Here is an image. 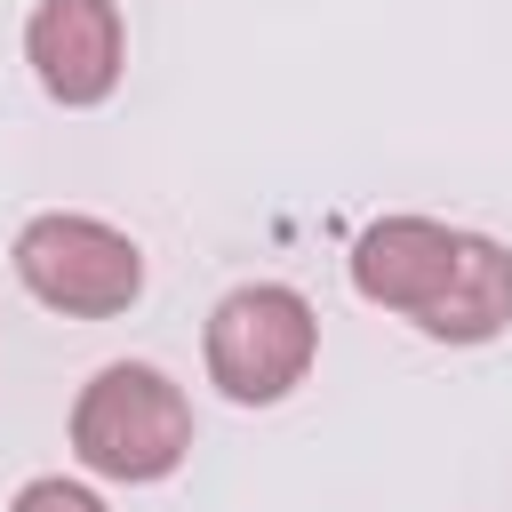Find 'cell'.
<instances>
[{"label": "cell", "mask_w": 512, "mask_h": 512, "mask_svg": "<svg viewBox=\"0 0 512 512\" xmlns=\"http://www.w3.org/2000/svg\"><path fill=\"white\" fill-rule=\"evenodd\" d=\"M72 456L96 480H128V488L168 480L192 456V400L152 360H112L72 400Z\"/></svg>", "instance_id": "1"}, {"label": "cell", "mask_w": 512, "mask_h": 512, "mask_svg": "<svg viewBox=\"0 0 512 512\" xmlns=\"http://www.w3.org/2000/svg\"><path fill=\"white\" fill-rule=\"evenodd\" d=\"M200 352H208V384L224 400L272 408V400H288L312 376V360H320V312L288 280H248V288H232L208 312Z\"/></svg>", "instance_id": "2"}, {"label": "cell", "mask_w": 512, "mask_h": 512, "mask_svg": "<svg viewBox=\"0 0 512 512\" xmlns=\"http://www.w3.org/2000/svg\"><path fill=\"white\" fill-rule=\"evenodd\" d=\"M16 280L48 304V312H72V320H112L144 296V248L104 224V216H72V208H48L16 232Z\"/></svg>", "instance_id": "3"}, {"label": "cell", "mask_w": 512, "mask_h": 512, "mask_svg": "<svg viewBox=\"0 0 512 512\" xmlns=\"http://www.w3.org/2000/svg\"><path fill=\"white\" fill-rule=\"evenodd\" d=\"M24 56H32V80H40L56 104L88 112V104H104V96L120 88V72H128V24H120L112 0H32V16H24Z\"/></svg>", "instance_id": "4"}, {"label": "cell", "mask_w": 512, "mask_h": 512, "mask_svg": "<svg viewBox=\"0 0 512 512\" xmlns=\"http://www.w3.org/2000/svg\"><path fill=\"white\" fill-rule=\"evenodd\" d=\"M456 256H464V232L440 224V216H376L360 240H352V288L400 320L424 328V312L448 296L456 280Z\"/></svg>", "instance_id": "5"}, {"label": "cell", "mask_w": 512, "mask_h": 512, "mask_svg": "<svg viewBox=\"0 0 512 512\" xmlns=\"http://www.w3.org/2000/svg\"><path fill=\"white\" fill-rule=\"evenodd\" d=\"M504 328H512V248L488 240V232H464L456 280L424 312V336H440V344H488Z\"/></svg>", "instance_id": "6"}, {"label": "cell", "mask_w": 512, "mask_h": 512, "mask_svg": "<svg viewBox=\"0 0 512 512\" xmlns=\"http://www.w3.org/2000/svg\"><path fill=\"white\" fill-rule=\"evenodd\" d=\"M8 512H104V496L96 488H80V480H64V472H40V480H24L16 488V504Z\"/></svg>", "instance_id": "7"}]
</instances>
